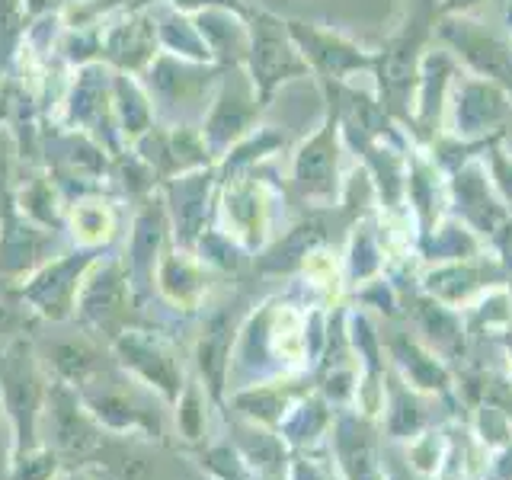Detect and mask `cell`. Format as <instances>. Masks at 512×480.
Listing matches in <instances>:
<instances>
[{
	"label": "cell",
	"instance_id": "obj_1",
	"mask_svg": "<svg viewBox=\"0 0 512 480\" xmlns=\"http://www.w3.org/2000/svg\"><path fill=\"white\" fill-rule=\"evenodd\" d=\"M90 413L109 436H135L148 442H164L170 432V404L148 384H141L116 365H106L84 388H77Z\"/></svg>",
	"mask_w": 512,
	"mask_h": 480
},
{
	"label": "cell",
	"instance_id": "obj_2",
	"mask_svg": "<svg viewBox=\"0 0 512 480\" xmlns=\"http://www.w3.org/2000/svg\"><path fill=\"white\" fill-rule=\"evenodd\" d=\"M109 432L96 423L77 388L48 378L45 404L39 416V442H45L61 461H84L103 445Z\"/></svg>",
	"mask_w": 512,
	"mask_h": 480
},
{
	"label": "cell",
	"instance_id": "obj_3",
	"mask_svg": "<svg viewBox=\"0 0 512 480\" xmlns=\"http://www.w3.org/2000/svg\"><path fill=\"white\" fill-rule=\"evenodd\" d=\"M45 391L48 375H42V362L23 343H13L0 356V407H4L13 429V452L39 442Z\"/></svg>",
	"mask_w": 512,
	"mask_h": 480
},
{
	"label": "cell",
	"instance_id": "obj_4",
	"mask_svg": "<svg viewBox=\"0 0 512 480\" xmlns=\"http://www.w3.org/2000/svg\"><path fill=\"white\" fill-rule=\"evenodd\" d=\"M112 359H116L122 372H128L141 384H148L151 391H157L170 407L189 381L180 352H176L164 336H157L154 330H128L125 327L116 340H112Z\"/></svg>",
	"mask_w": 512,
	"mask_h": 480
},
{
	"label": "cell",
	"instance_id": "obj_5",
	"mask_svg": "<svg viewBox=\"0 0 512 480\" xmlns=\"http://www.w3.org/2000/svg\"><path fill=\"white\" fill-rule=\"evenodd\" d=\"M90 266H93L90 253L48 263L26 282L23 298L29 301L32 311L48 320H68L77 311V295H80V285H84V276Z\"/></svg>",
	"mask_w": 512,
	"mask_h": 480
},
{
	"label": "cell",
	"instance_id": "obj_6",
	"mask_svg": "<svg viewBox=\"0 0 512 480\" xmlns=\"http://www.w3.org/2000/svg\"><path fill=\"white\" fill-rule=\"evenodd\" d=\"M132 285H128V272L122 266H90L84 285H80V295H77V311L87 320L93 330H103L109 333V340L125 330L122 327V314H125V301Z\"/></svg>",
	"mask_w": 512,
	"mask_h": 480
},
{
	"label": "cell",
	"instance_id": "obj_7",
	"mask_svg": "<svg viewBox=\"0 0 512 480\" xmlns=\"http://www.w3.org/2000/svg\"><path fill=\"white\" fill-rule=\"evenodd\" d=\"M45 375L52 381L71 384V388H84V384L100 375L106 362V352L96 346L90 336H71V340H55L52 349L45 352Z\"/></svg>",
	"mask_w": 512,
	"mask_h": 480
},
{
	"label": "cell",
	"instance_id": "obj_8",
	"mask_svg": "<svg viewBox=\"0 0 512 480\" xmlns=\"http://www.w3.org/2000/svg\"><path fill=\"white\" fill-rule=\"evenodd\" d=\"M208 388L199 378H189L180 397L170 407V429L186 445H202L208 436Z\"/></svg>",
	"mask_w": 512,
	"mask_h": 480
},
{
	"label": "cell",
	"instance_id": "obj_9",
	"mask_svg": "<svg viewBox=\"0 0 512 480\" xmlns=\"http://www.w3.org/2000/svg\"><path fill=\"white\" fill-rule=\"evenodd\" d=\"M202 272L192 266L183 256H167L157 263V288L164 292L167 301H173L176 308L192 311L202 298Z\"/></svg>",
	"mask_w": 512,
	"mask_h": 480
},
{
	"label": "cell",
	"instance_id": "obj_10",
	"mask_svg": "<svg viewBox=\"0 0 512 480\" xmlns=\"http://www.w3.org/2000/svg\"><path fill=\"white\" fill-rule=\"evenodd\" d=\"M64 461L45 442L16 448L7 461V480H58Z\"/></svg>",
	"mask_w": 512,
	"mask_h": 480
},
{
	"label": "cell",
	"instance_id": "obj_11",
	"mask_svg": "<svg viewBox=\"0 0 512 480\" xmlns=\"http://www.w3.org/2000/svg\"><path fill=\"white\" fill-rule=\"evenodd\" d=\"M237 452H240V458L247 461V468L253 471V474H260V477H272V474H279L282 471V448H279V442L269 436V432H263V429H256V426H250V429H244V442L237 445Z\"/></svg>",
	"mask_w": 512,
	"mask_h": 480
},
{
	"label": "cell",
	"instance_id": "obj_12",
	"mask_svg": "<svg viewBox=\"0 0 512 480\" xmlns=\"http://www.w3.org/2000/svg\"><path fill=\"white\" fill-rule=\"evenodd\" d=\"M74 228L80 231V240H84V244H100V240L109 237V221H106V215L100 212V208H93V215H90V208L77 212Z\"/></svg>",
	"mask_w": 512,
	"mask_h": 480
},
{
	"label": "cell",
	"instance_id": "obj_13",
	"mask_svg": "<svg viewBox=\"0 0 512 480\" xmlns=\"http://www.w3.org/2000/svg\"><path fill=\"white\" fill-rule=\"evenodd\" d=\"M58 480H106V477L93 474V471H87V468H77V471H61Z\"/></svg>",
	"mask_w": 512,
	"mask_h": 480
},
{
	"label": "cell",
	"instance_id": "obj_14",
	"mask_svg": "<svg viewBox=\"0 0 512 480\" xmlns=\"http://www.w3.org/2000/svg\"><path fill=\"white\" fill-rule=\"evenodd\" d=\"M455 7H471V4H480V0H452Z\"/></svg>",
	"mask_w": 512,
	"mask_h": 480
}]
</instances>
